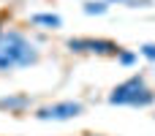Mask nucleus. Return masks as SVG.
Wrapping results in <instances>:
<instances>
[{
    "mask_svg": "<svg viewBox=\"0 0 155 136\" xmlns=\"http://www.w3.org/2000/svg\"><path fill=\"white\" fill-rule=\"evenodd\" d=\"M35 44L19 30H0V71L8 74L14 68H27L38 63Z\"/></svg>",
    "mask_w": 155,
    "mask_h": 136,
    "instance_id": "obj_1",
    "label": "nucleus"
},
{
    "mask_svg": "<svg viewBox=\"0 0 155 136\" xmlns=\"http://www.w3.org/2000/svg\"><path fill=\"white\" fill-rule=\"evenodd\" d=\"M109 104L112 106H150L155 104V90L147 87L142 74H134L109 93Z\"/></svg>",
    "mask_w": 155,
    "mask_h": 136,
    "instance_id": "obj_2",
    "label": "nucleus"
},
{
    "mask_svg": "<svg viewBox=\"0 0 155 136\" xmlns=\"http://www.w3.org/2000/svg\"><path fill=\"white\" fill-rule=\"evenodd\" d=\"M65 46L76 55H101V57H117V52L123 49L112 38H68Z\"/></svg>",
    "mask_w": 155,
    "mask_h": 136,
    "instance_id": "obj_3",
    "label": "nucleus"
},
{
    "mask_svg": "<svg viewBox=\"0 0 155 136\" xmlns=\"http://www.w3.org/2000/svg\"><path fill=\"white\" fill-rule=\"evenodd\" d=\"M84 112V106L79 101H57V104H46L35 112L38 120L44 123H65V120H74Z\"/></svg>",
    "mask_w": 155,
    "mask_h": 136,
    "instance_id": "obj_4",
    "label": "nucleus"
},
{
    "mask_svg": "<svg viewBox=\"0 0 155 136\" xmlns=\"http://www.w3.org/2000/svg\"><path fill=\"white\" fill-rule=\"evenodd\" d=\"M27 106H30V95H25V93L0 98V112H25Z\"/></svg>",
    "mask_w": 155,
    "mask_h": 136,
    "instance_id": "obj_5",
    "label": "nucleus"
},
{
    "mask_svg": "<svg viewBox=\"0 0 155 136\" xmlns=\"http://www.w3.org/2000/svg\"><path fill=\"white\" fill-rule=\"evenodd\" d=\"M30 25L44 27V30H60L63 27V16L60 14H33L30 16Z\"/></svg>",
    "mask_w": 155,
    "mask_h": 136,
    "instance_id": "obj_6",
    "label": "nucleus"
},
{
    "mask_svg": "<svg viewBox=\"0 0 155 136\" xmlns=\"http://www.w3.org/2000/svg\"><path fill=\"white\" fill-rule=\"evenodd\" d=\"M82 11H84L87 16H101V14L109 11V3H106V0H87Z\"/></svg>",
    "mask_w": 155,
    "mask_h": 136,
    "instance_id": "obj_7",
    "label": "nucleus"
},
{
    "mask_svg": "<svg viewBox=\"0 0 155 136\" xmlns=\"http://www.w3.org/2000/svg\"><path fill=\"white\" fill-rule=\"evenodd\" d=\"M117 63H120V65H134V63H136V52L120 49V52H117Z\"/></svg>",
    "mask_w": 155,
    "mask_h": 136,
    "instance_id": "obj_8",
    "label": "nucleus"
},
{
    "mask_svg": "<svg viewBox=\"0 0 155 136\" xmlns=\"http://www.w3.org/2000/svg\"><path fill=\"white\" fill-rule=\"evenodd\" d=\"M139 55L155 63V44H142V46H139Z\"/></svg>",
    "mask_w": 155,
    "mask_h": 136,
    "instance_id": "obj_9",
    "label": "nucleus"
},
{
    "mask_svg": "<svg viewBox=\"0 0 155 136\" xmlns=\"http://www.w3.org/2000/svg\"><path fill=\"white\" fill-rule=\"evenodd\" d=\"M106 3H109V5H112V3H125V5H128L131 0H106Z\"/></svg>",
    "mask_w": 155,
    "mask_h": 136,
    "instance_id": "obj_10",
    "label": "nucleus"
},
{
    "mask_svg": "<svg viewBox=\"0 0 155 136\" xmlns=\"http://www.w3.org/2000/svg\"><path fill=\"white\" fill-rule=\"evenodd\" d=\"M90 136H98V134H90Z\"/></svg>",
    "mask_w": 155,
    "mask_h": 136,
    "instance_id": "obj_11",
    "label": "nucleus"
}]
</instances>
